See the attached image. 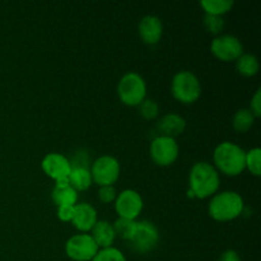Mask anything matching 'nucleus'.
Instances as JSON below:
<instances>
[{"mask_svg": "<svg viewBox=\"0 0 261 261\" xmlns=\"http://www.w3.org/2000/svg\"><path fill=\"white\" fill-rule=\"evenodd\" d=\"M98 250L94 240L88 233L74 234L65 244V254L73 261H92Z\"/></svg>", "mask_w": 261, "mask_h": 261, "instance_id": "nucleus-8", "label": "nucleus"}, {"mask_svg": "<svg viewBox=\"0 0 261 261\" xmlns=\"http://www.w3.org/2000/svg\"><path fill=\"white\" fill-rule=\"evenodd\" d=\"M130 246L138 254H147L154 250L160 242L158 228L149 221L138 222L137 229L130 239Z\"/></svg>", "mask_w": 261, "mask_h": 261, "instance_id": "nucleus-7", "label": "nucleus"}, {"mask_svg": "<svg viewBox=\"0 0 261 261\" xmlns=\"http://www.w3.org/2000/svg\"><path fill=\"white\" fill-rule=\"evenodd\" d=\"M69 184L71 188L78 193V191H86L93 184L92 180L91 171L84 166H78V167H71L70 175L68 177Z\"/></svg>", "mask_w": 261, "mask_h": 261, "instance_id": "nucleus-18", "label": "nucleus"}, {"mask_svg": "<svg viewBox=\"0 0 261 261\" xmlns=\"http://www.w3.org/2000/svg\"><path fill=\"white\" fill-rule=\"evenodd\" d=\"M250 111L252 112L255 117H260L261 116V89L259 88L255 94L252 96L251 102H250Z\"/></svg>", "mask_w": 261, "mask_h": 261, "instance_id": "nucleus-29", "label": "nucleus"}, {"mask_svg": "<svg viewBox=\"0 0 261 261\" xmlns=\"http://www.w3.org/2000/svg\"><path fill=\"white\" fill-rule=\"evenodd\" d=\"M211 51L221 61H236L244 54L241 41L233 35L217 36L211 43Z\"/></svg>", "mask_w": 261, "mask_h": 261, "instance_id": "nucleus-10", "label": "nucleus"}, {"mask_svg": "<svg viewBox=\"0 0 261 261\" xmlns=\"http://www.w3.org/2000/svg\"><path fill=\"white\" fill-rule=\"evenodd\" d=\"M137 223L138 222L132 221V219L117 218L112 226H114L116 236L121 237V239L126 240V241H130V239L134 234L135 229H137Z\"/></svg>", "mask_w": 261, "mask_h": 261, "instance_id": "nucleus-22", "label": "nucleus"}, {"mask_svg": "<svg viewBox=\"0 0 261 261\" xmlns=\"http://www.w3.org/2000/svg\"><path fill=\"white\" fill-rule=\"evenodd\" d=\"M140 116L144 117L145 120H154L160 114V106L155 101L149 98H145L142 103L138 106Z\"/></svg>", "mask_w": 261, "mask_h": 261, "instance_id": "nucleus-25", "label": "nucleus"}, {"mask_svg": "<svg viewBox=\"0 0 261 261\" xmlns=\"http://www.w3.org/2000/svg\"><path fill=\"white\" fill-rule=\"evenodd\" d=\"M244 199L236 191H223L213 195L209 203V216L217 222H229L244 213Z\"/></svg>", "mask_w": 261, "mask_h": 261, "instance_id": "nucleus-3", "label": "nucleus"}, {"mask_svg": "<svg viewBox=\"0 0 261 261\" xmlns=\"http://www.w3.org/2000/svg\"><path fill=\"white\" fill-rule=\"evenodd\" d=\"M120 162L112 155H102L97 158L92 165L91 175L93 182L101 186H114L119 180L120 176Z\"/></svg>", "mask_w": 261, "mask_h": 261, "instance_id": "nucleus-6", "label": "nucleus"}, {"mask_svg": "<svg viewBox=\"0 0 261 261\" xmlns=\"http://www.w3.org/2000/svg\"><path fill=\"white\" fill-rule=\"evenodd\" d=\"M171 92L173 98L184 105H191L201 96V84L198 76L188 70L175 74L171 83Z\"/></svg>", "mask_w": 261, "mask_h": 261, "instance_id": "nucleus-4", "label": "nucleus"}, {"mask_svg": "<svg viewBox=\"0 0 261 261\" xmlns=\"http://www.w3.org/2000/svg\"><path fill=\"white\" fill-rule=\"evenodd\" d=\"M117 96L120 101L130 107H138L147 96V84L138 73H126L117 84Z\"/></svg>", "mask_w": 261, "mask_h": 261, "instance_id": "nucleus-5", "label": "nucleus"}, {"mask_svg": "<svg viewBox=\"0 0 261 261\" xmlns=\"http://www.w3.org/2000/svg\"><path fill=\"white\" fill-rule=\"evenodd\" d=\"M75 205H61L58 206V218L61 222H71L74 217Z\"/></svg>", "mask_w": 261, "mask_h": 261, "instance_id": "nucleus-28", "label": "nucleus"}, {"mask_svg": "<svg viewBox=\"0 0 261 261\" xmlns=\"http://www.w3.org/2000/svg\"><path fill=\"white\" fill-rule=\"evenodd\" d=\"M204 25H205L206 31L213 35H219L224 28V19L223 17H218V15H204Z\"/></svg>", "mask_w": 261, "mask_h": 261, "instance_id": "nucleus-26", "label": "nucleus"}, {"mask_svg": "<svg viewBox=\"0 0 261 261\" xmlns=\"http://www.w3.org/2000/svg\"><path fill=\"white\" fill-rule=\"evenodd\" d=\"M213 160L216 170L231 177L241 175L246 170V152L234 143L223 142L217 145Z\"/></svg>", "mask_w": 261, "mask_h": 261, "instance_id": "nucleus-2", "label": "nucleus"}, {"mask_svg": "<svg viewBox=\"0 0 261 261\" xmlns=\"http://www.w3.org/2000/svg\"><path fill=\"white\" fill-rule=\"evenodd\" d=\"M186 127V121L182 116L177 114H167L162 116L158 121V130L163 137H175L181 135Z\"/></svg>", "mask_w": 261, "mask_h": 261, "instance_id": "nucleus-15", "label": "nucleus"}, {"mask_svg": "<svg viewBox=\"0 0 261 261\" xmlns=\"http://www.w3.org/2000/svg\"><path fill=\"white\" fill-rule=\"evenodd\" d=\"M51 196H53V201L56 206L75 205L78 201V193L71 188L68 180L56 182Z\"/></svg>", "mask_w": 261, "mask_h": 261, "instance_id": "nucleus-17", "label": "nucleus"}, {"mask_svg": "<svg viewBox=\"0 0 261 261\" xmlns=\"http://www.w3.org/2000/svg\"><path fill=\"white\" fill-rule=\"evenodd\" d=\"M233 4L234 3L232 0H203L200 2L205 14L218 15V17H223V14L228 13L233 8Z\"/></svg>", "mask_w": 261, "mask_h": 261, "instance_id": "nucleus-21", "label": "nucleus"}, {"mask_svg": "<svg viewBox=\"0 0 261 261\" xmlns=\"http://www.w3.org/2000/svg\"><path fill=\"white\" fill-rule=\"evenodd\" d=\"M189 190L198 199H206L216 195L221 185L218 171L208 162H196L189 175Z\"/></svg>", "mask_w": 261, "mask_h": 261, "instance_id": "nucleus-1", "label": "nucleus"}, {"mask_svg": "<svg viewBox=\"0 0 261 261\" xmlns=\"http://www.w3.org/2000/svg\"><path fill=\"white\" fill-rule=\"evenodd\" d=\"M92 261H127L125 255L116 247H107L98 250Z\"/></svg>", "mask_w": 261, "mask_h": 261, "instance_id": "nucleus-24", "label": "nucleus"}, {"mask_svg": "<svg viewBox=\"0 0 261 261\" xmlns=\"http://www.w3.org/2000/svg\"><path fill=\"white\" fill-rule=\"evenodd\" d=\"M115 211L119 218H126L135 221L143 211V199L138 191L126 189L116 196Z\"/></svg>", "mask_w": 261, "mask_h": 261, "instance_id": "nucleus-11", "label": "nucleus"}, {"mask_svg": "<svg viewBox=\"0 0 261 261\" xmlns=\"http://www.w3.org/2000/svg\"><path fill=\"white\" fill-rule=\"evenodd\" d=\"M178 153H180V148L173 138L160 135L150 143V158L155 165L162 166V167L175 163V161L178 158Z\"/></svg>", "mask_w": 261, "mask_h": 261, "instance_id": "nucleus-9", "label": "nucleus"}, {"mask_svg": "<svg viewBox=\"0 0 261 261\" xmlns=\"http://www.w3.org/2000/svg\"><path fill=\"white\" fill-rule=\"evenodd\" d=\"M256 117L252 115L249 109H241L233 115L232 119V126L237 133H246L254 126V122Z\"/></svg>", "mask_w": 261, "mask_h": 261, "instance_id": "nucleus-20", "label": "nucleus"}, {"mask_svg": "<svg viewBox=\"0 0 261 261\" xmlns=\"http://www.w3.org/2000/svg\"><path fill=\"white\" fill-rule=\"evenodd\" d=\"M246 168L254 176L261 175V149L260 148H252L249 152H246Z\"/></svg>", "mask_w": 261, "mask_h": 261, "instance_id": "nucleus-23", "label": "nucleus"}, {"mask_svg": "<svg viewBox=\"0 0 261 261\" xmlns=\"http://www.w3.org/2000/svg\"><path fill=\"white\" fill-rule=\"evenodd\" d=\"M91 236L94 240L98 249H107L112 247L116 233H115L114 226L107 221H97L93 228L91 229Z\"/></svg>", "mask_w": 261, "mask_h": 261, "instance_id": "nucleus-16", "label": "nucleus"}, {"mask_svg": "<svg viewBox=\"0 0 261 261\" xmlns=\"http://www.w3.org/2000/svg\"><path fill=\"white\" fill-rule=\"evenodd\" d=\"M138 32L143 42L147 45H155L160 42L163 35L162 20L155 15H145L139 22Z\"/></svg>", "mask_w": 261, "mask_h": 261, "instance_id": "nucleus-13", "label": "nucleus"}, {"mask_svg": "<svg viewBox=\"0 0 261 261\" xmlns=\"http://www.w3.org/2000/svg\"><path fill=\"white\" fill-rule=\"evenodd\" d=\"M218 261H242V260L236 251H233V250H227V251H224L223 254L219 256Z\"/></svg>", "mask_w": 261, "mask_h": 261, "instance_id": "nucleus-30", "label": "nucleus"}, {"mask_svg": "<svg viewBox=\"0 0 261 261\" xmlns=\"http://www.w3.org/2000/svg\"><path fill=\"white\" fill-rule=\"evenodd\" d=\"M236 69L241 75L246 78L254 76L259 71V60L251 54H242L236 60Z\"/></svg>", "mask_w": 261, "mask_h": 261, "instance_id": "nucleus-19", "label": "nucleus"}, {"mask_svg": "<svg viewBox=\"0 0 261 261\" xmlns=\"http://www.w3.org/2000/svg\"><path fill=\"white\" fill-rule=\"evenodd\" d=\"M41 167H42V171L48 177L55 180L56 182H60V181L68 180L73 166L64 154L50 153L42 160Z\"/></svg>", "mask_w": 261, "mask_h": 261, "instance_id": "nucleus-12", "label": "nucleus"}, {"mask_svg": "<svg viewBox=\"0 0 261 261\" xmlns=\"http://www.w3.org/2000/svg\"><path fill=\"white\" fill-rule=\"evenodd\" d=\"M116 190L114 186H101L98 191V199L101 203L110 204L116 200Z\"/></svg>", "mask_w": 261, "mask_h": 261, "instance_id": "nucleus-27", "label": "nucleus"}, {"mask_svg": "<svg viewBox=\"0 0 261 261\" xmlns=\"http://www.w3.org/2000/svg\"><path fill=\"white\" fill-rule=\"evenodd\" d=\"M97 221H98L97 219V212L91 204H75L71 223L81 233H87V232L91 231L94 227V224L97 223Z\"/></svg>", "mask_w": 261, "mask_h": 261, "instance_id": "nucleus-14", "label": "nucleus"}]
</instances>
